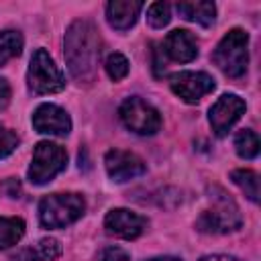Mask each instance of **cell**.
I'll return each instance as SVG.
<instances>
[{"mask_svg":"<svg viewBox=\"0 0 261 261\" xmlns=\"http://www.w3.org/2000/svg\"><path fill=\"white\" fill-rule=\"evenodd\" d=\"M149 261H181V259H177V257H153Z\"/></svg>","mask_w":261,"mask_h":261,"instance_id":"27","label":"cell"},{"mask_svg":"<svg viewBox=\"0 0 261 261\" xmlns=\"http://www.w3.org/2000/svg\"><path fill=\"white\" fill-rule=\"evenodd\" d=\"M230 179L245 192V196L251 202H259V177L251 169H234L230 173Z\"/></svg>","mask_w":261,"mask_h":261,"instance_id":"19","label":"cell"},{"mask_svg":"<svg viewBox=\"0 0 261 261\" xmlns=\"http://www.w3.org/2000/svg\"><path fill=\"white\" fill-rule=\"evenodd\" d=\"M208 200H210V208H206L200 214L196 222L198 230L222 234V232H232L243 224L239 206L222 188H210Z\"/></svg>","mask_w":261,"mask_h":261,"instance_id":"2","label":"cell"},{"mask_svg":"<svg viewBox=\"0 0 261 261\" xmlns=\"http://www.w3.org/2000/svg\"><path fill=\"white\" fill-rule=\"evenodd\" d=\"M63 55L69 73L77 82H90L100 61V35L92 20H73L63 39Z\"/></svg>","mask_w":261,"mask_h":261,"instance_id":"1","label":"cell"},{"mask_svg":"<svg viewBox=\"0 0 261 261\" xmlns=\"http://www.w3.org/2000/svg\"><path fill=\"white\" fill-rule=\"evenodd\" d=\"M141 8H143V2H137V0H112L106 4L108 24L116 31H126L137 22Z\"/></svg>","mask_w":261,"mask_h":261,"instance_id":"14","label":"cell"},{"mask_svg":"<svg viewBox=\"0 0 261 261\" xmlns=\"http://www.w3.org/2000/svg\"><path fill=\"white\" fill-rule=\"evenodd\" d=\"M24 234V220L16 216H0V249L16 245Z\"/></svg>","mask_w":261,"mask_h":261,"instance_id":"17","label":"cell"},{"mask_svg":"<svg viewBox=\"0 0 261 261\" xmlns=\"http://www.w3.org/2000/svg\"><path fill=\"white\" fill-rule=\"evenodd\" d=\"M120 120L126 128H130L137 135H155L161 128V114L157 108H153L149 102H145L139 96L126 98L118 108Z\"/></svg>","mask_w":261,"mask_h":261,"instance_id":"7","label":"cell"},{"mask_svg":"<svg viewBox=\"0 0 261 261\" xmlns=\"http://www.w3.org/2000/svg\"><path fill=\"white\" fill-rule=\"evenodd\" d=\"M200 261H241V259L230 257V255H208V257H202Z\"/></svg>","mask_w":261,"mask_h":261,"instance_id":"26","label":"cell"},{"mask_svg":"<svg viewBox=\"0 0 261 261\" xmlns=\"http://www.w3.org/2000/svg\"><path fill=\"white\" fill-rule=\"evenodd\" d=\"M245 108H247L245 100L239 98L237 94H222L210 106V114H208V120H210L214 135L224 137L234 126V122L245 114Z\"/></svg>","mask_w":261,"mask_h":261,"instance_id":"9","label":"cell"},{"mask_svg":"<svg viewBox=\"0 0 261 261\" xmlns=\"http://www.w3.org/2000/svg\"><path fill=\"white\" fill-rule=\"evenodd\" d=\"M22 45L24 41L18 31H12V29L0 31V65H4L12 57H18L22 53Z\"/></svg>","mask_w":261,"mask_h":261,"instance_id":"18","label":"cell"},{"mask_svg":"<svg viewBox=\"0 0 261 261\" xmlns=\"http://www.w3.org/2000/svg\"><path fill=\"white\" fill-rule=\"evenodd\" d=\"M18 147V135L0 124V159L8 157Z\"/></svg>","mask_w":261,"mask_h":261,"instance_id":"23","label":"cell"},{"mask_svg":"<svg viewBox=\"0 0 261 261\" xmlns=\"http://www.w3.org/2000/svg\"><path fill=\"white\" fill-rule=\"evenodd\" d=\"M10 102V86L4 77H0V110H4Z\"/></svg>","mask_w":261,"mask_h":261,"instance_id":"25","label":"cell"},{"mask_svg":"<svg viewBox=\"0 0 261 261\" xmlns=\"http://www.w3.org/2000/svg\"><path fill=\"white\" fill-rule=\"evenodd\" d=\"M212 59L228 77L245 75L249 65V35L243 29L228 31L216 45Z\"/></svg>","mask_w":261,"mask_h":261,"instance_id":"4","label":"cell"},{"mask_svg":"<svg viewBox=\"0 0 261 261\" xmlns=\"http://www.w3.org/2000/svg\"><path fill=\"white\" fill-rule=\"evenodd\" d=\"M163 53L173 59V61H179V63H188L192 59H196L198 55V43H196V37L190 33V31H184V29H175L171 31L165 41H163Z\"/></svg>","mask_w":261,"mask_h":261,"instance_id":"13","label":"cell"},{"mask_svg":"<svg viewBox=\"0 0 261 261\" xmlns=\"http://www.w3.org/2000/svg\"><path fill=\"white\" fill-rule=\"evenodd\" d=\"M61 255V245L57 239L45 237L41 241H37L31 247H24L22 251H18L12 261H53Z\"/></svg>","mask_w":261,"mask_h":261,"instance_id":"15","label":"cell"},{"mask_svg":"<svg viewBox=\"0 0 261 261\" xmlns=\"http://www.w3.org/2000/svg\"><path fill=\"white\" fill-rule=\"evenodd\" d=\"M169 86L175 96L188 104H196L200 98L214 90V77L206 71H179L169 77Z\"/></svg>","mask_w":261,"mask_h":261,"instance_id":"8","label":"cell"},{"mask_svg":"<svg viewBox=\"0 0 261 261\" xmlns=\"http://www.w3.org/2000/svg\"><path fill=\"white\" fill-rule=\"evenodd\" d=\"M67 165V151L51 141L37 143L33 151V161L29 167V179L35 186H43L51 181L59 171H63Z\"/></svg>","mask_w":261,"mask_h":261,"instance_id":"5","label":"cell"},{"mask_svg":"<svg viewBox=\"0 0 261 261\" xmlns=\"http://www.w3.org/2000/svg\"><path fill=\"white\" fill-rule=\"evenodd\" d=\"M104 165H106L110 179H114L118 184L135 179V177L143 175L147 169L145 161L139 155H135L130 151H122V149H110L104 155Z\"/></svg>","mask_w":261,"mask_h":261,"instance_id":"10","label":"cell"},{"mask_svg":"<svg viewBox=\"0 0 261 261\" xmlns=\"http://www.w3.org/2000/svg\"><path fill=\"white\" fill-rule=\"evenodd\" d=\"M104 67H106V73H108L110 80L120 82L128 73V59L122 53H112V55H108Z\"/></svg>","mask_w":261,"mask_h":261,"instance_id":"22","label":"cell"},{"mask_svg":"<svg viewBox=\"0 0 261 261\" xmlns=\"http://www.w3.org/2000/svg\"><path fill=\"white\" fill-rule=\"evenodd\" d=\"M259 147H261V145H259L257 133H253V130H249V128L237 133V137H234V149H237L239 157H243V159H253V157L259 155Z\"/></svg>","mask_w":261,"mask_h":261,"instance_id":"20","label":"cell"},{"mask_svg":"<svg viewBox=\"0 0 261 261\" xmlns=\"http://www.w3.org/2000/svg\"><path fill=\"white\" fill-rule=\"evenodd\" d=\"M86 210V200L82 194H51L39 204V220L45 228H65L67 224L82 218Z\"/></svg>","mask_w":261,"mask_h":261,"instance_id":"3","label":"cell"},{"mask_svg":"<svg viewBox=\"0 0 261 261\" xmlns=\"http://www.w3.org/2000/svg\"><path fill=\"white\" fill-rule=\"evenodd\" d=\"M104 228L108 234L133 241L139 234H143V230L147 228V218L133 210H126V208H114L106 214Z\"/></svg>","mask_w":261,"mask_h":261,"instance_id":"11","label":"cell"},{"mask_svg":"<svg viewBox=\"0 0 261 261\" xmlns=\"http://www.w3.org/2000/svg\"><path fill=\"white\" fill-rule=\"evenodd\" d=\"M147 20L153 29H163L171 20V6L167 2H153L147 10Z\"/></svg>","mask_w":261,"mask_h":261,"instance_id":"21","label":"cell"},{"mask_svg":"<svg viewBox=\"0 0 261 261\" xmlns=\"http://www.w3.org/2000/svg\"><path fill=\"white\" fill-rule=\"evenodd\" d=\"M33 126L43 135H67L71 130V118L55 104H41L33 112Z\"/></svg>","mask_w":261,"mask_h":261,"instance_id":"12","label":"cell"},{"mask_svg":"<svg viewBox=\"0 0 261 261\" xmlns=\"http://www.w3.org/2000/svg\"><path fill=\"white\" fill-rule=\"evenodd\" d=\"M98 261H130V257H128V253H126L124 249H120V247H106V249L100 253Z\"/></svg>","mask_w":261,"mask_h":261,"instance_id":"24","label":"cell"},{"mask_svg":"<svg viewBox=\"0 0 261 261\" xmlns=\"http://www.w3.org/2000/svg\"><path fill=\"white\" fill-rule=\"evenodd\" d=\"M27 82L35 94H55L65 88L63 73L45 49H37L33 53L27 71Z\"/></svg>","mask_w":261,"mask_h":261,"instance_id":"6","label":"cell"},{"mask_svg":"<svg viewBox=\"0 0 261 261\" xmlns=\"http://www.w3.org/2000/svg\"><path fill=\"white\" fill-rule=\"evenodd\" d=\"M175 10L179 12L181 18L190 22H198L202 27H210L216 16L214 2H177Z\"/></svg>","mask_w":261,"mask_h":261,"instance_id":"16","label":"cell"}]
</instances>
